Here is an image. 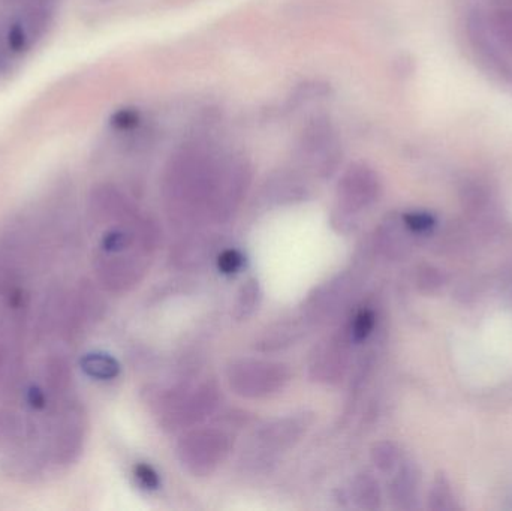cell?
I'll list each match as a JSON object with an SVG mask.
<instances>
[{
    "instance_id": "obj_8",
    "label": "cell",
    "mask_w": 512,
    "mask_h": 511,
    "mask_svg": "<svg viewBox=\"0 0 512 511\" xmlns=\"http://www.w3.org/2000/svg\"><path fill=\"white\" fill-rule=\"evenodd\" d=\"M304 150L310 158L318 159L316 165L319 170L328 171L333 170L337 164V152H339V144L336 141V135L331 131L330 125H313L309 128L306 137H304Z\"/></svg>"
},
{
    "instance_id": "obj_3",
    "label": "cell",
    "mask_w": 512,
    "mask_h": 511,
    "mask_svg": "<svg viewBox=\"0 0 512 511\" xmlns=\"http://www.w3.org/2000/svg\"><path fill=\"white\" fill-rule=\"evenodd\" d=\"M146 251H129L122 254H102L95 260L99 284L110 293H125L140 282L147 269Z\"/></svg>"
},
{
    "instance_id": "obj_2",
    "label": "cell",
    "mask_w": 512,
    "mask_h": 511,
    "mask_svg": "<svg viewBox=\"0 0 512 511\" xmlns=\"http://www.w3.org/2000/svg\"><path fill=\"white\" fill-rule=\"evenodd\" d=\"M231 387L246 398H261L282 389L288 383L289 371L282 363L242 360L228 372Z\"/></svg>"
},
{
    "instance_id": "obj_24",
    "label": "cell",
    "mask_w": 512,
    "mask_h": 511,
    "mask_svg": "<svg viewBox=\"0 0 512 511\" xmlns=\"http://www.w3.org/2000/svg\"><path fill=\"white\" fill-rule=\"evenodd\" d=\"M243 266V255L236 249H228L219 255L218 267L224 275H234Z\"/></svg>"
},
{
    "instance_id": "obj_9",
    "label": "cell",
    "mask_w": 512,
    "mask_h": 511,
    "mask_svg": "<svg viewBox=\"0 0 512 511\" xmlns=\"http://www.w3.org/2000/svg\"><path fill=\"white\" fill-rule=\"evenodd\" d=\"M45 389L51 399L66 401L72 387V369L68 359L62 354H54L45 362L44 366Z\"/></svg>"
},
{
    "instance_id": "obj_14",
    "label": "cell",
    "mask_w": 512,
    "mask_h": 511,
    "mask_svg": "<svg viewBox=\"0 0 512 511\" xmlns=\"http://www.w3.org/2000/svg\"><path fill=\"white\" fill-rule=\"evenodd\" d=\"M36 44L27 27L26 21L23 20L21 15L11 21L6 27L5 33V47L9 54L14 57H21L32 50L33 45Z\"/></svg>"
},
{
    "instance_id": "obj_25",
    "label": "cell",
    "mask_w": 512,
    "mask_h": 511,
    "mask_svg": "<svg viewBox=\"0 0 512 511\" xmlns=\"http://www.w3.org/2000/svg\"><path fill=\"white\" fill-rule=\"evenodd\" d=\"M442 284H444L442 273L436 270L435 267L427 266L424 267L423 270H420L418 285H420L421 290L433 291L441 287Z\"/></svg>"
},
{
    "instance_id": "obj_4",
    "label": "cell",
    "mask_w": 512,
    "mask_h": 511,
    "mask_svg": "<svg viewBox=\"0 0 512 511\" xmlns=\"http://www.w3.org/2000/svg\"><path fill=\"white\" fill-rule=\"evenodd\" d=\"M39 251L35 230L24 219H14L0 234V263L18 278L35 266Z\"/></svg>"
},
{
    "instance_id": "obj_19",
    "label": "cell",
    "mask_w": 512,
    "mask_h": 511,
    "mask_svg": "<svg viewBox=\"0 0 512 511\" xmlns=\"http://www.w3.org/2000/svg\"><path fill=\"white\" fill-rule=\"evenodd\" d=\"M23 399L30 411L41 413V411L47 410L51 398L44 386L29 384V386L23 387Z\"/></svg>"
},
{
    "instance_id": "obj_18",
    "label": "cell",
    "mask_w": 512,
    "mask_h": 511,
    "mask_svg": "<svg viewBox=\"0 0 512 511\" xmlns=\"http://www.w3.org/2000/svg\"><path fill=\"white\" fill-rule=\"evenodd\" d=\"M355 497L363 509H376L379 506L378 483L369 476H361L355 483Z\"/></svg>"
},
{
    "instance_id": "obj_26",
    "label": "cell",
    "mask_w": 512,
    "mask_h": 511,
    "mask_svg": "<svg viewBox=\"0 0 512 511\" xmlns=\"http://www.w3.org/2000/svg\"><path fill=\"white\" fill-rule=\"evenodd\" d=\"M111 126L117 131H128V129L134 128L138 123V114L135 111L119 110L111 116Z\"/></svg>"
},
{
    "instance_id": "obj_5",
    "label": "cell",
    "mask_w": 512,
    "mask_h": 511,
    "mask_svg": "<svg viewBox=\"0 0 512 511\" xmlns=\"http://www.w3.org/2000/svg\"><path fill=\"white\" fill-rule=\"evenodd\" d=\"M228 453V438L215 431L194 432L179 447L183 465L194 474H209Z\"/></svg>"
},
{
    "instance_id": "obj_1",
    "label": "cell",
    "mask_w": 512,
    "mask_h": 511,
    "mask_svg": "<svg viewBox=\"0 0 512 511\" xmlns=\"http://www.w3.org/2000/svg\"><path fill=\"white\" fill-rule=\"evenodd\" d=\"M87 431L89 422L83 405L69 399L63 401L51 428L48 446L51 461L59 467L74 465L86 446Z\"/></svg>"
},
{
    "instance_id": "obj_10",
    "label": "cell",
    "mask_w": 512,
    "mask_h": 511,
    "mask_svg": "<svg viewBox=\"0 0 512 511\" xmlns=\"http://www.w3.org/2000/svg\"><path fill=\"white\" fill-rule=\"evenodd\" d=\"M75 308H77L78 317H80L83 326L90 323H96L104 317L105 302L104 297L99 293L98 288L92 282L81 281L78 287L72 291Z\"/></svg>"
},
{
    "instance_id": "obj_23",
    "label": "cell",
    "mask_w": 512,
    "mask_h": 511,
    "mask_svg": "<svg viewBox=\"0 0 512 511\" xmlns=\"http://www.w3.org/2000/svg\"><path fill=\"white\" fill-rule=\"evenodd\" d=\"M134 476L135 480L140 483V486H143L144 489H149V491H156L161 486V479H159L158 473L150 465H135Z\"/></svg>"
},
{
    "instance_id": "obj_16",
    "label": "cell",
    "mask_w": 512,
    "mask_h": 511,
    "mask_svg": "<svg viewBox=\"0 0 512 511\" xmlns=\"http://www.w3.org/2000/svg\"><path fill=\"white\" fill-rule=\"evenodd\" d=\"M429 507L436 511H451L457 509L456 497L451 489L450 480L445 474H439L433 482L429 494Z\"/></svg>"
},
{
    "instance_id": "obj_7",
    "label": "cell",
    "mask_w": 512,
    "mask_h": 511,
    "mask_svg": "<svg viewBox=\"0 0 512 511\" xmlns=\"http://www.w3.org/2000/svg\"><path fill=\"white\" fill-rule=\"evenodd\" d=\"M89 209L96 221L104 224H122L135 218L132 204L120 189L114 185L96 186L89 197Z\"/></svg>"
},
{
    "instance_id": "obj_15",
    "label": "cell",
    "mask_w": 512,
    "mask_h": 511,
    "mask_svg": "<svg viewBox=\"0 0 512 511\" xmlns=\"http://www.w3.org/2000/svg\"><path fill=\"white\" fill-rule=\"evenodd\" d=\"M418 473L414 465H406L402 468L397 479L393 483V498L397 503H402V507L409 509V503L415 500L417 495Z\"/></svg>"
},
{
    "instance_id": "obj_11",
    "label": "cell",
    "mask_w": 512,
    "mask_h": 511,
    "mask_svg": "<svg viewBox=\"0 0 512 511\" xmlns=\"http://www.w3.org/2000/svg\"><path fill=\"white\" fill-rule=\"evenodd\" d=\"M309 425L307 416L280 420L274 425L267 426L259 435V440L268 446H291L292 441H297Z\"/></svg>"
},
{
    "instance_id": "obj_12",
    "label": "cell",
    "mask_w": 512,
    "mask_h": 511,
    "mask_svg": "<svg viewBox=\"0 0 512 511\" xmlns=\"http://www.w3.org/2000/svg\"><path fill=\"white\" fill-rule=\"evenodd\" d=\"M3 468L9 477H14L20 482H35L42 474L41 459L29 450H20L8 456L3 462Z\"/></svg>"
},
{
    "instance_id": "obj_17",
    "label": "cell",
    "mask_w": 512,
    "mask_h": 511,
    "mask_svg": "<svg viewBox=\"0 0 512 511\" xmlns=\"http://www.w3.org/2000/svg\"><path fill=\"white\" fill-rule=\"evenodd\" d=\"M259 302V287L255 279L246 282L240 290L239 297H237L236 308H234V317L237 320L248 318L252 312L255 311Z\"/></svg>"
},
{
    "instance_id": "obj_21",
    "label": "cell",
    "mask_w": 512,
    "mask_h": 511,
    "mask_svg": "<svg viewBox=\"0 0 512 511\" xmlns=\"http://www.w3.org/2000/svg\"><path fill=\"white\" fill-rule=\"evenodd\" d=\"M372 458L379 470L391 471L399 462L400 453L394 444L381 443L373 449Z\"/></svg>"
},
{
    "instance_id": "obj_6",
    "label": "cell",
    "mask_w": 512,
    "mask_h": 511,
    "mask_svg": "<svg viewBox=\"0 0 512 511\" xmlns=\"http://www.w3.org/2000/svg\"><path fill=\"white\" fill-rule=\"evenodd\" d=\"M381 182L378 174L366 165H354L339 183V201L348 212L366 209L378 200Z\"/></svg>"
},
{
    "instance_id": "obj_20",
    "label": "cell",
    "mask_w": 512,
    "mask_h": 511,
    "mask_svg": "<svg viewBox=\"0 0 512 511\" xmlns=\"http://www.w3.org/2000/svg\"><path fill=\"white\" fill-rule=\"evenodd\" d=\"M403 225L409 233L424 234L432 230L436 225L435 216L429 212H409L405 213L402 218Z\"/></svg>"
},
{
    "instance_id": "obj_13",
    "label": "cell",
    "mask_w": 512,
    "mask_h": 511,
    "mask_svg": "<svg viewBox=\"0 0 512 511\" xmlns=\"http://www.w3.org/2000/svg\"><path fill=\"white\" fill-rule=\"evenodd\" d=\"M80 366L87 377L96 381L116 380L120 374V363L110 354L101 351L84 354Z\"/></svg>"
},
{
    "instance_id": "obj_22",
    "label": "cell",
    "mask_w": 512,
    "mask_h": 511,
    "mask_svg": "<svg viewBox=\"0 0 512 511\" xmlns=\"http://www.w3.org/2000/svg\"><path fill=\"white\" fill-rule=\"evenodd\" d=\"M375 324V312L370 311V309H363L354 318V323L351 326V338L355 342L364 341V339L369 338L370 333L375 329Z\"/></svg>"
}]
</instances>
